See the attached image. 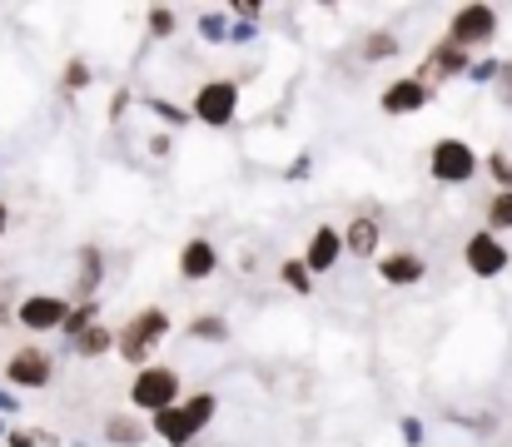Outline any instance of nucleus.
<instances>
[{
	"mask_svg": "<svg viewBox=\"0 0 512 447\" xmlns=\"http://www.w3.org/2000/svg\"><path fill=\"white\" fill-rule=\"evenodd\" d=\"M209 418H214V398L199 393V398H189V408H165V413H160V433H165L170 443H189Z\"/></svg>",
	"mask_w": 512,
	"mask_h": 447,
	"instance_id": "nucleus-1",
	"label": "nucleus"
},
{
	"mask_svg": "<svg viewBox=\"0 0 512 447\" xmlns=\"http://www.w3.org/2000/svg\"><path fill=\"white\" fill-rule=\"evenodd\" d=\"M174 393H179V378H174L170 368H145V373L135 378V388H130V398H135L140 408H155V413L174 408Z\"/></svg>",
	"mask_w": 512,
	"mask_h": 447,
	"instance_id": "nucleus-2",
	"label": "nucleus"
},
{
	"mask_svg": "<svg viewBox=\"0 0 512 447\" xmlns=\"http://www.w3.org/2000/svg\"><path fill=\"white\" fill-rule=\"evenodd\" d=\"M160 333H165V313H160V308H145V313H140V318H135L125 333H120V348H125V358H135V363H140Z\"/></svg>",
	"mask_w": 512,
	"mask_h": 447,
	"instance_id": "nucleus-3",
	"label": "nucleus"
},
{
	"mask_svg": "<svg viewBox=\"0 0 512 447\" xmlns=\"http://www.w3.org/2000/svg\"><path fill=\"white\" fill-rule=\"evenodd\" d=\"M493 25H498V15H493L488 5H468V10L453 15V45H458V50H463V45H478V40L493 35Z\"/></svg>",
	"mask_w": 512,
	"mask_h": 447,
	"instance_id": "nucleus-4",
	"label": "nucleus"
},
{
	"mask_svg": "<svg viewBox=\"0 0 512 447\" xmlns=\"http://www.w3.org/2000/svg\"><path fill=\"white\" fill-rule=\"evenodd\" d=\"M433 174L448 179V184L468 179V174H473V149L458 145V140H443V145L433 149Z\"/></svg>",
	"mask_w": 512,
	"mask_h": 447,
	"instance_id": "nucleus-5",
	"label": "nucleus"
},
{
	"mask_svg": "<svg viewBox=\"0 0 512 447\" xmlns=\"http://www.w3.org/2000/svg\"><path fill=\"white\" fill-rule=\"evenodd\" d=\"M194 115L199 120H209V125H224L229 115H234V85H204L199 90V100H194Z\"/></svg>",
	"mask_w": 512,
	"mask_h": 447,
	"instance_id": "nucleus-6",
	"label": "nucleus"
},
{
	"mask_svg": "<svg viewBox=\"0 0 512 447\" xmlns=\"http://www.w3.org/2000/svg\"><path fill=\"white\" fill-rule=\"evenodd\" d=\"M468 264H473V274L493 279V274H503L508 254H503V244L493 234H478V239H468Z\"/></svg>",
	"mask_w": 512,
	"mask_h": 447,
	"instance_id": "nucleus-7",
	"label": "nucleus"
},
{
	"mask_svg": "<svg viewBox=\"0 0 512 447\" xmlns=\"http://www.w3.org/2000/svg\"><path fill=\"white\" fill-rule=\"evenodd\" d=\"M45 378H50V358H45V353L25 348V353L10 358V383H20V388H40Z\"/></svg>",
	"mask_w": 512,
	"mask_h": 447,
	"instance_id": "nucleus-8",
	"label": "nucleus"
},
{
	"mask_svg": "<svg viewBox=\"0 0 512 447\" xmlns=\"http://www.w3.org/2000/svg\"><path fill=\"white\" fill-rule=\"evenodd\" d=\"M423 100H428V85H423V80H398V85L383 95V110H388V115H408V110H418Z\"/></svg>",
	"mask_w": 512,
	"mask_h": 447,
	"instance_id": "nucleus-9",
	"label": "nucleus"
},
{
	"mask_svg": "<svg viewBox=\"0 0 512 447\" xmlns=\"http://www.w3.org/2000/svg\"><path fill=\"white\" fill-rule=\"evenodd\" d=\"M20 323L25 328H55V323H65V303L60 298H25Z\"/></svg>",
	"mask_w": 512,
	"mask_h": 447,
	"instance_id": "nucleus-10",
	"label": "nucleus"
},
{
	"mask_svg": "<svg viewBox=\"0 0 512 447\" xmlns=\"http://www.w3.org/2000/svg\"><path fill=\"white\" fill-rule=\"evenodd\" d=\"M339 244H343V234L319 229V234H314V249H309V269H314V274H324V269L339 259Z\"/></svg>",
	"mask_w": 512,
	"mask_h": 447,
	"instance_id": "nucleus-11",
	"label": "nucleus"
},
{
	"mask_svg": "<svg viewBox=\"0 0 512 447\" xmlns=\"http://www.w3.org/2000/svg\"><path fill=\"white\" fill-rule=\"evenodd\" d=\"M383 279L388 284H413V279H423V264L413 254H393V259H383Z\"/></svg>",
	"mask_w": 512,
	"mask_h": 447,
	"instance_id": "nucleus-12",
	"label": "nucleus"
},
{
	"mask_svg": "<svg viewBox=\"0 0 512 447\" xmlns=\"http://www.w3.org/2000/svg\"><path fill=\"white\" fill-rule=\"evenodd\" d=\"M179 269H184V279H204L214 269V249L209 244H189L184 259H179Z\"/></svg>",
	"mask_w": 512,
	"mask_h": 447,
	"instance_id": "nucleus-13",
	"label": "nucleus"
},
{
	"mask_svg": "<svg viewBox=\"0 0 512 447\" xmlns=\"http://www.w3.org/2000/svg\"><path fill=\"white\" fill-rule=\"evenodd\" d=\"M348 249L353 254H373L378 249V224L373 219H353L348 224Z\"/></svg>",
	"mask_w": 512,
	"mask_h": 447,
	"instance_id": "nucleus-14",
	"label": "nucleus"
},
{
	"mask_svg": "<svg viewBox=\"0 0 512 447\" xmlns=\"http://www.w3.org/2000/svg\"><path fill=\"white\" fill-rule=\"evenodd\" d=\"M433 70H448V75H458V70H463V50H458V45H443V50L433 55Z\"/></svg>",
	"mask_w": 512,
	"mask_h": 447,
	"instance_id": "nucleus-15",
	"label": "nucleus"
},
{
	"mask_svg": "<svg viewBox=\"0 0 512 447\" xmlns=\"http://www.w3.org/2000/svg\"><path fill=\"white\" fill-rule=\"evenodd\" d=\"M488 219H493L498 229H508V224H512V194H498V199H493V209H488Z\"/></svg>",
	"mask_w": 512,
	"mask_h": 447,
	"instance_id": "nucleus-16",
	"label": "nucleus"
},
{
	"mask_svg": "<svg viewBox=\"0 0 512 447\" xmlns=\"http://www.w3.org/2000/svg\"><path fill=\"white\" fill-rule=\"evenodd\" d=\"M80 348H85V353H100V348H110V333H105V328H85V333H80Z\"/></svg>",
	"mask_w": 512,
	"mask_h": 447,
	"instance_id": "nucleus-17",
	"label": "nucleus"
},
{
	"mask_svg": "<svg viewBox=\"0 0 512 447\" xmlns=\"http://www.w3.org/2000/svg\"><path fill=\"white\" fill-rule=\"evenodd\" d=\"M284 279H289V289H304V294H309V274H304V264H284Z\"/></svg>",
	"mask_w": 512,
	"mask_h": 447,
	"instance_id": "nucleus-18",
	"label": "nucleus"
},
{
	"mask_svg": "<svg viewBox=\"0 0 512 447\" xmlns=\"http://www.w3.org/2000/svg\"><path fill=\"white\" fill-rule=\"evenodd\" d=\"M110 438H115V443H135L140 433H135V423H125V418H115V423H110Z\"/></svg>",
	"mask_w": 512,
	"mask_h": 447,
	"instance_id": "nucleus-19",
	"label": "nucleus"
},
{
	"mask_svg": "<svg viewBox=\"0 0 512 447\" xmlns=\"http://www.w3.org/2000/svg\"><path fill=\"white\" fill-rule=\"evenodd\" d=\"M368 55H393V40H388V35H383V40H373V45H368Z\"/></svg>",
	"mask_w": 512,
	"mask_h": 447,
	"instance_id": "nucleus-20",
	"label": "nucleus"
},
{
	"mask_svg": "<svg viewBox=\"0 0 512 447\" xmlns=\"http://www.w3.org/2000/svg\"><path fill=\"white\" fill-rule=\"evenodd\" d=\"M503 75H508V85H503V95H508V100H512V65H508V70H503Z\"/></svg>",
	"mask_w": 512,
	"mask_h": 447,
	"instance_id": "nucleus-21",
	"label": "nucleus"
},
{
	"mask_svg": "<svg viewBox=\"0 0 512 447\" xmlns=\"http://www.w3.org/2000/svg\"><path fill=\"white\" fill-rule=\"evenodd\" d=\"M0 234H5V204H0Z\"/></svg>",
	"mask_w": 512,
	"mask_h": 447,
	"instance_id": "nucleus-22",
	"label": "nucleus"
}]
</instances>
